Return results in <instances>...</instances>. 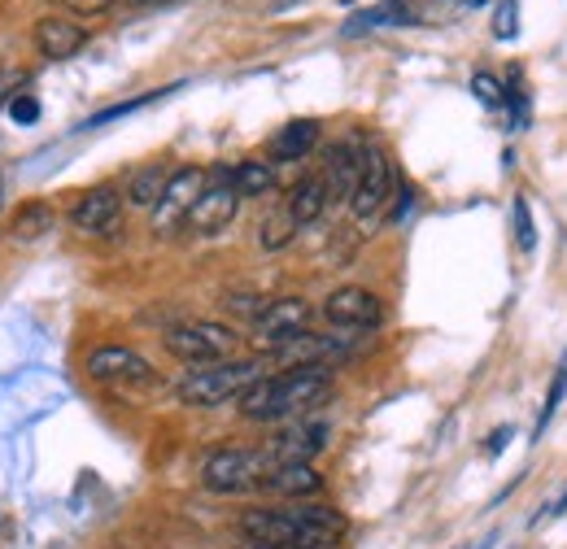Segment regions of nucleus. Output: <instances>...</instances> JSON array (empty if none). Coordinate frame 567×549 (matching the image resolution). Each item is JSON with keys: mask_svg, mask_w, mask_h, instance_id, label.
Here are the masks:
<instances>
[{"mask_svg": "<svg viewBox=\"0 0 567 549\" xmlns=\"http://www.w3.org/2000/svg\"><path fill=\"white\" fill-rule=\"evenodd\" d=\"M350 532L346 515L337 506L315 501H284V506H258L240 515V537L258 546H292V549H337Z\"/></svg>", "mask_w": 567, "mask_h": 549, "instance_id": "f257e3e1", "label": "nucleus"}, {"mask_svg": "<svg viewBox=\"0 0 567 549\" xmlns=\"http://www.w3.org/2000/svg\"><path fill=\"white\" fill-rule=\"evenodd\" d=\"M328 397H332V366H288L284 375L258 380L240 397V414L249 423H288L323 406Z\"/></svg>", "mask_w": 567, "mask_h": 549, "instance_id": "f03ea898", "label": "nucleus"}, {"mask_svg": "<svg viewBox=\"0 0 567 549\" xmlns=\"http://www.w3.org/2000/svg\"><path fill=\"white\" fill-rule=\"evenodd\" d=\"M262 375V358H227V362H210V366H188L175 384V397L184 406L210 411L223 402H240Z\"/></svg>", "mask_w": 567, "mask_h": 549, "instance_id": "7ed1b4c3", "label": "nucleus"}, {"mask_svg": "<svg viewBox=\"0 0 567 549\" xmlns=\"http://www.w3.org/2000/svg\"><path fill=\"white\" fill-rule=\"evenodd\" d=\"M271 472H276L271 449H240V445H223V449H214L210 458H206V467H202V484H206L210 493L236 497V493L262 488Z\"/></svg>", "mask_w": 567, "mask_h": 549, "instance_id": "20e7f679", "label": "nucleus"}, {"mask_svg": "<svg viewBox=\"0 0 567 549\" xmlns=\"http://www.w3.org/2000/svg\"><path fill=\"white\" fill-rule=\"evenodd\" d=\"M398 193V175H393V162L380 144H367V157H362V179H358L354 197H350V214H354L358 227H375L384 214H389V201Z\"/></svg>", "mask_w": 567, "mask_h": 549, "instance_id": "39448f33", "label": "nucleus"}, {"mask_svg": "<svg viewBox=\"0 0 567 549\" xmlns=\"http://www.w3.org/2000/svg\"><path fill=\"white\" fill-rule=\"evenodd\" d=\"M236 332L227 323H210V319H197V323H179L166 332V353L179 358L184 366H210V362H227L236 353Z\"/></svg>", "mask_w": 567, "mask_h": 549, "instance_id": "423d86ee", "label": "nucleus"}, {"mask_svg": "<svg viewBox=\"0 0 567 549\" xmlns=\"http://www.w3.org/2000/svg\"><path fill=\"white\" fill-rule=\"evenodd\" d=\"M310 319H315V310H310V301H301V297H280V301H267L258 314H254V349L258 353H280L288 341H297L301 332H310Z\"/></svg>", "mask_w": 567, "mask_h": 549, "instance_id": "0eeeda50", "label": "nucleus"}, {"mask_svg": "<svg viewBox=\"0 0 567 549\" xmlns=\"http://www.w3.org/2000/svg\"><path fill=\"white\" fill-rule=\"evenodd\" d=\"M210 188V175L202 166H179L171 170V184L162 193V201L153 206V231L157 236H175L188 222V209L197 206V197Z\"/></svg>", "mask_w": 567, "mask_h": 549, "instance_id": "6e6552de", "label": "nucleus"}, {"mask_svg": "<svg viewBox=\"0 0 567 549\" xmlns=\"http://www.w3.org/2000/svg\"><path fill=\"white\" fill-rule=\"evenodd\" d=\"M323 319L337 328V332H375L380 319H384V301L358 283H346L337 292H328L323 301Z\"/></svg>", "mask_w": 567, "mask_h": 549, "instance_id": "1a4fd4ad", "label": "nucleus"}, {"mask_svg": "<svg viewBox=\"0 0 567 549\" xmlns=\"http://www.w3.org/2000/svg\"><path fill=\"white\" fill-rule=\"evenodd\" d=\"M240 201H245V197L231 188V170H218L210 188L197 197V206L188 209V222H184V227H188L193 236H218V231L231 227V218L240 214Z\"/></svg>", "mask_w": 567, "mask_h": 549, "instance_id": "9d476101", "label": "nucleus"}, {"mask_svg": "<svg viewBox=\"0 0 567 549\" xmlns=\"http://www.w3.org/2000/svg\"><path fill=\"white\" fill-rule=\"evenodd\" d=\"M71 227L79 236H114L123 227V193L114 184H96L83 197H74Z\"/></svg>", "mask_w": 567, "mask_h": 549, "instance_id": "9b49d317", "label": "nucleus"}, {"mask_svg": "<svg viewBox=\"0 0 567 549\" xmlns=\"http://www.w3.org/2000/svg\"><path fill=\"white\" fill-rule=\"evenodd\" d=\"M87 375L96 384H153V362L127 344H96L87 353Z\"/></svg>", "mask_w": 567, "mask_h": 549, "instance_id": "f8f14e48", "label": "nucleus"}, {"mask_svg": "<svg viewBox=\"0 0 567 549\" xmlns=\"http://www.w3.org/2000/svg\"><path fill=\"white\" fill-rule=\"evenodd\" d=\"M328 436H332V432H328V423H323V418L301 414V418H288V427H284L267 449H271V458H276V463H310V458L328 445Z\"/></svg>", "mask_w": 567, "mask_h": 549, "instance_id": "ddd939ff", "label": "nucleus"}, {"mask_svg": "<svg viewBox=\"0 0 567 549\" xmlns=\"http://www.w3.org/2000/svg\"><path fill=\"white\" fill-rule=\"evenodd\" d=\"M362 157H367V148H362L358 139H337V144L328 148V157H323V184H328V193H332V206H337V201L350 206L358 179H362Z\"/></svg>", "mask_w": 567, "mask_h": 549, "instance_id": "4468645a", "label": "nucleus"}, {"mask_svg": "<svg viewBox=\"0 0 567 549\" xmlns=\"http://www.w3.org/2000/svg\"><path fill=\"white\" fill-rule=\"evenodd\" d=\"M31 35H35V49L44 62H71L87 44V27H79L74 18H62V13H44Z\"/></svg>", "mask_w": 567, "mask_h": 549, "instance_id": "2eb2a0df", "label": "nucleus"}, {"mask_svg": "<svg viewBox=\"0 0 567 549\" xmlns=\"http://www.w3.org/2000/svg\"><path fill=\"white\" fill-rule=\"evenodd\" d=\"M341 358H350V341H341V336H315V332H301L297 341H288L276 353V362H284V366H332Z\"/></svg>", "mask_w": 567, "mask_h": 549, "instance_id": "dca6fc26", "label": "nucleus"}, {"mask_svg": "<svg viewBox=\"0 0 567 549\" xmlns=\"http://www.w3.org/2000/svg\"><path fill=\"white\" fill-rule=\"evenodd\" d=\"M262 488L284 497V501H310V497L323 488V476H319L310 463H276V472L267 476Z\"/></svg>", "mask_w": 567, "mask_h": 549, "instance_id": "f3484780", "label": "nucleus"}, {"mask_svg": "<svg viewBox=\"0 0 567 549\" xmlns=\"http://www.w3.org/2000/svg\"><path fill=\"white\" fill-rule=\"evenodd\" d=\"M319 118H292V123H284L280 132L271 136L267 144V153H271V162H301L315 144H319Z\"/></svg>", "mask_w": 567, "mask_h": 549, "instance_id": "a211bd4d", "label": "nucleus"}, {"mask_svg": "<svg viewBox=\"0 0 567 549\" xmlns=\"http://www.w3.org/2000/svg\"><path fill=\"white\" fill-rule=\"evenodd\" d=\"M53 227H58V214H53L49 201H22V206L13 209L9 240H13V245H35V240L53 236Z\"/></svg>", "mask_w": 567, "mask_h": 549, "instance_id": "6ab92c4d", "label": "nucleus"}, {"mask_svg": "<svg viewBox=\"0 0 567 549\" xmlns=\"http://www.w3.org/2000/svg\"><path fill=\"white\" fill-rule=\"evenodd\" d=\"M288 214L297 218V227H310L315 218H323V209L332 206V193H328V184H323V175H306L292 193H288Z\"/></svg>", "mask_w": 567, "mask_h": 549, "instance_id": "aec40b11", "label": "nucleus"}, {"mask_svg": "<svg viewBox=\"0 0 567 549\" xmlns=\"http://www.w3.org/2000/svg\"><path fill=\"white\" fill-rule=\"evenodd\" d=\"M398 22H406V0H384V4H371V9H362L354 13L346 27H341V35H367V31H380V27H398Z\"/></svg>", "mask_w": 567, "mask_h": 549, "instance_id": "412c9836", "label": "nucleus"}, {"mask_svg": "<svg viewBox=\"0 0 567 549\" xmlns=\"http://www.w3.org/2000/svg\"><path fill=\"white\" fill-rule=\"evenodd\" d=\"M231 188H236L240 197H267V193L276 188V170H271V162H258V157L236 162V166H231Z\"/></svg>", "mask_w": 567, "mask_h": 549, "instance_id": "4be33fe9", "label": "nucleus"}, {"mask_svg": "<svg viewBox=\"0 0 567 549\" xmlns=\"http://www.w3.org/2000/svg\"><path fill=\"white\" fill-rule=\"evenodd\" d=\"M166 184H171V170H162V166H141V170L132 175V184H127V201L141 209H153L162 201Z\"/></svg>", "mask_w": 567, "mask_h": 549, "instance_id": "5701e85b", "label": "nucleus"}, {"mask_svg": "<svg viewBox=\"0 0 567 549\" xmlns=\"http://www.w3.org/2000/svg\"><path fill=\"white\" fill-rule=\"evenodd\" d=\"M301 227H297V218L288 214V206L271 209L267 218H262V227H258V245L267 249V253H276L284 245H292V236H297Z\"/></svg>", "mask_w": 567, "mask_h": 549, "instance_id": "b1692460", "label": "nucleus"}, {"mask_svg": "<svg viewBox=\"0 0 567 549\" xmlns=\"http://www.w3.org/2000/svg\"><path fill=\"white\" fill-rule=\"evenodd\" d=\"M567 397V353L564 362H559V371H555V384H550V397H546V406H542V414H537V427H533V441H542V432L550 427V418H555V411H559V402Z\"/></svg>", "mask_w": 567, "mask_h": 549, "instance_id": "393cba45", "label": "nucleus"}, {"mask_svg": "<svg viewBox=\"0 0 567 549\" xmlns=\"http://www.w3.org/2000/svg\"><path fill=\"white\" fill-rule=\"evenodd\" d=\"M511 222H515V245L528 253V249L537 245V222H533V209H528L524 197H515V201H511Z\"/></svg>", "mask_w": 567, "mask_h": 549, "instance_id": "a878e982", "label": "nucleus"}, {"mask_svg": "<svg viewBox=\"0 0 567 549\" xmlns=\"http://www.w3.org/2000/svg\"><path fill=\"white\" fill-rule=\"evenodd\" d=\"M166 92H175V87H166ZM166 92H144V96H136V101H123V105H110V110H101V114H92V118H87V127H105V123H114V118H127V114H136L141 105H148V101H157V96H166Z\"/></svg>", "mask_w": 567, "mask_h": 549, "instance_id": "bb28decb", "label": "nucleus"}, {"mask_svg": "<svg viewBox=\"0 0 567 549\" xmlns=\"http://www.w3.org/2000/svg\"><path fill=\"white\" fill-rule=\"evenodd\" d=\"M472 92H476V101H481V105H489V110H497V105L506 101L502 83H497L494 74H485V70H481V74H472Z\"/></svg>", "mask_w": 567, "mask_h": 549, "instance_id": "cd10ccee", "label": "nucleus"}, {"mask_svg": "<svg viewBox=\"0 0 567 549\" xmlns=\"http://www.w3.org/2000/svg\"><path fill=\"white\" fill-rule=\"evenodd\" d=\"M9 118H13L18 127H31V123L40 118V101H35V96H13V101H9Z\"/></svg>", "mask_w": 567, "mask_h": 549, "instance_id": "c85d7f7f", "label": "nucleus"}, {"mask_svg": "<svg viewBox=\"0 0 567 549\" xmlns=\"http://www.w3.org/2000/svg\"><path fill=\"white\" fill-rule=\"evenodd\" d=\"M411 206H415V188L406 184V179H398V193H393V206H389V222H402L406 214H411Z\"/></svg>", "mask_w": 567, "mask_h": 549, "instance_id": "c756f323", "label": "nucleus"}, {"mask_svg": "<svg viewBox=\"0 0 567 549\" xmlns=\"http://www.w3.org/2000/svg\"><path fill=\"white\" fill-rule=\"evenodd\" d=\"M62 9H71L74 18H101L114 9V0H58Z\"/></svg>", "mask_w": 567, "mask_h": 549, "instance_id": "7c9ffc66", "label": "nucleus"}, {"mask_svg": "<svg viewBox=\"0 0 567 549\" xmlns=\"http://www.w3.org/2000/svg\"><path fill=\"white\" fill-rule=\"evenodd\" d=\"M494 35L497 40H511L515 35V0H502V9H497L494 18Z\"/></svg>", "mask_w": 567, "mask_h": 549, "instance_id": "2f4dec72", "label": "nucleus"}, {"mask_svg": "<svg viewBox=\"0 0 567 549\" xmlns=\"http://www.w3.org/2000/svg\"><path fill=\"white\" fill-rule=\"evenodd\" d=\"M4 201H9V179H4V170H0V214H4Z\"/></svg>", "mask_w": 567, "mask_h": 549, "instance_id": "473e14b6", "label": "nucleus"}, {"mask_svg": "<svg viewBox=\"0 0 567 549\" xmlns=\"http://www.w3.org/2000/svg\"><path fill=\"white\" fill-rule=\"evenodd\" d=\"M245 549H292V546H258V541H245Z\"/></svg>", "mask_w": 567, "mask_h": 549, "instance_id": "72a5a7b5", "label": "nucleus"}, {"mask_svg": "<svg viewBox=\"0 0 567 549\" xmlns=\"http://www.w3.org/2000/svg\"><path fill=\"white\" fill-rule=\"evenodd\" d=\"M132 4H171V0H132Z\"/></svg>", "mask_w": 567, "mask_h": 549, "instance_id": "f704fd0d", "label": "nucleus"}, {"mask_svg": "<svg viewBox=\"0 0 567 549\" xmlns=\"http://www.w3.org/2000/svg\"><path fill=\"white\" fill-rule=\"evenodd\" d=\"M463 4H467V9H476V4H485V0H463Z\"/></svg>", "mask_w": 567, "mask_h": 549, "instance_id": "c9c22d12", "label": "nucleus"}]
</instances>
